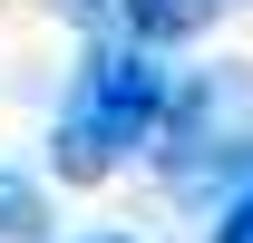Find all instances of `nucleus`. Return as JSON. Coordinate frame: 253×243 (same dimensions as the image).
I'll list each match as a JSON object with an SVG mask.
<instances>
[{"label": "nucleus", "mask_w": 253, "mask_h": 243, "mask_svg": "<svg viewBox=\"0 0 253 243\" xmlns=\"http://www.w3.org/2000/svg\"><path fill=\"white\" fill-rule=\"evenodd\" d=\"M166 97H175V78L156 68V49H97V59L78 68L68 107H59L49 165H59L68 185H97L107 165H126L136 146H156V126H166Z\"/></svg>", "instance_id": "obj_1"}, {"label": "nucleus", "mask_w": 253, "mask_h": 243, "mask_svg": "<svg viewBox=\"0 0 253 243\" xmlns=\"http://www.w3.org/2000/svg\"><path fill=\"white\" fill-rule=\"evenodd\" d=\"M156 146H166V175L175 185H205V175H244L253 165V68H205L195 88L166 97V126H156Z\"/></svg>", "instance_id": "obj_2"}, {"label": "nucleus", "mask_w": 253, "mask_h": 243, "mask_svg": "<svg viewBox=\"0 0 253 243\" xmlns=\"http://www.w3.org/2000/svg\"><path fill=\"white\" fill-rule=\"evenodd\" d=\"M214 10L224 0H126V30H136V49H166V39H195Z\"/></svg>", "instance_id": "obj_3"}, {"label": "nucleus", "mask_w": 253, "mask_h": 243, "mask_svg": "<svg viewBox=\"0 0 253 243\" xmlns=\"http://www.w3.org/2000/svg\"><path fill=\"white\" fill-rule=\"evenodd\" d=\"M0 243H49V204L30 175H0Z\"/></svg>", "instance_id": "obj_4"}, {"label": "nucleus", "mask_w": 253, "mask_h": 243, "mask_svg": "<svg viewBox=\"0 0 253 243\" xmlns=\"http://www.w3.org/2000/svg\"><path fill=\"white\" fill-rule=\"evenodd\" d=\"M205 243H253V165L224 185V214H214V234H205Z\"/></svg>", "instance_id": "obj_5"}, {"label": "nucleus", "mask_w": 253, "mask_h": 243, "mask_svg": "<svg viewBox=\"0 0 253 243\" xmlns=\"http://www.w3.org/2000/svg\"><path fill=\"white\" fill-rule=\"evenodd\" d=\"M88 243H136V234H88Z\"/></svg>", "instance_id": "obj_6"}, {"label": "nucleus", "mask_w": 253, "mask_h": 243, "mask_svg": "<svg viewBox=\"0 0 253 243\" xmlns=\"http://www.w3.org/2000/svg\"><path fill=\"white\" fill-rule=\"evenodd\" d=\"M68 10H97V0H68Z\"/></svg>", "instance_id": "obj_7"}]
</instances>
